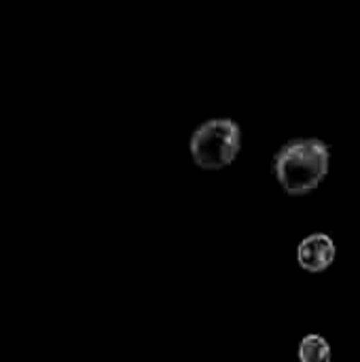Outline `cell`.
I'll return each mask as SVG.
<instances>
[{
    "mask_svg": "<svg viewBox=\"0 0 360 362\" xmlns=\"http://www.w3.org/2000/svg\"><path fill=\"white\" fill-rule=\"evenodd\" d=\"M331 168V148L318 138H297L286 142L274 157L272 172L291 197L316 191Z\"/></svg>",
    "mask_w": 360,
    "mask_h": 362,
    "instance_id": "1",
    "label": "cell"
},
{
    "mask_svg": "<svg viewBox=\"0 0 360 362\" xmlns=\"http://www.w3.org/2000/svg\"><path fill=\"white\" fill-rule=\"evenodd\" d=\"M333 348L325 335L308 333L297 344V361L299 362H331Z\"/></svg>",
    "mask_w": 360,
    "mask_h": 362,
    "instance_id": "4",
    "label": "cell"
},
{
    "mask_svg": "<svg viewBox=\"0 0 360 362\" xmlns=\"http://www.w3.org/2000/svg\"><path fill=\"white\" fill-rule=\"evenodd\" d=\"M337 259L335 240L329 233L316 231L297 244V265L308 274H325Z\"/></svg>",
    "mask_w": 360,
    "mask_h": 362,
    "instance_id": "3",
    "label": "cell"
},
{
    "mask_svg": "<svg viewBox=\"0 0 360 362\" xmlns=\"http://www.w3.org/2000/svg\"><path fill=\"white\" fill-rule=\"evenodd\" d=\"M242 151V129L231 119L202 123L189 140V153L197 168L216 172L229 168Z\"/></svg>",
    "mask_w": 360,
    "mask_h": 362,
    "instance_id": "2",
    "label": "cell"
}]
</instances>
